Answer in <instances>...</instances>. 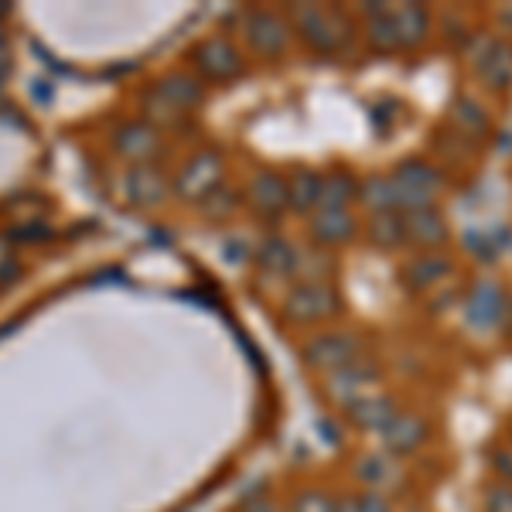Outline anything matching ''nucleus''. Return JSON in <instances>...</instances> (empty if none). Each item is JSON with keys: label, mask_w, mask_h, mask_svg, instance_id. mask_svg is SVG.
Here are the masks:
<instances>
[{"label": "nucleus", "mask_w": 512, "mask_h": 512, "mask_svg": "<svg viewBox=\"0 0 512 512\" xmlns=\"http://www.w3.org/2000/svg\"><path fill=\"white\" fill-rule=\"evenodd\" d=\"M308 236H311V243H315V250L335 253V250H345L355 239H362V222L355 219L352 209H345V212L321 209L308 219Z\"/></svg>", "instance_id": "f8f14e48"}, {"label": "nucleus", "mask_w": 512, "mask_h": 512, "mask_svg": "<svg viewBox=\"0 0 512 512\" xmlns=\"http://www.w3.org/2000/svg\"><path fill=\"white\" fill-rule=\"evenodd\" d=\"M431 434L434 427L427 414H420V410H400L386 424V431L379 434V451H386L396 461H410L431 444Z\"/></svg>", "instance_id": "0eeeda50"}, {"label": "nucleus", "mask_w": 512, "mask_h": 512, "mask_svg": "<svg viewBox=\"0 0 512 512\" xmlns=\"http://www.w3.org/2000/svg\"><path fill=\"white\" fill-rule=\"evenodd\" d=\"M117 151L130 161H147L158 151V130L151 123H130L117 134Z\"/></svg>", "instance_id": "cd10ccee"}, {"label": "nucleus", "mask_w": 512, "mask_h": 512, "mask_svg": "<svg viewBox=\"0 0 512 512\" xmlns=\"http://www.w3.org/2000/svg\"><path fill=\"white\" fill-rule=\"evenodd\" d=\"M461 318L475 335L506 332L509 321V287L495 277H475L461 294Z\"/></svg>", "instance_id": "20e7f679"}, {"label": "nucleus", "mask_w": 512, "mask_h": 512, "mask_svg": "<svg viewBox=\"0 0 512 512\" xmlns=\"http://www.w3.org/2000/svg\"><path fill=\"white\" fill-rule=\"evenodd\" d=\"M379 376H383V369L376 366V359H362V362H355V366L342 369V373L321 379V383H325L321 390H325L328 400L345 410V407H352L355 400H362V396L376 393Z\"/></svg>", "instance_id": "9b49d317"}, {"label": "nucleus", "mask_w": 512, "mask_h": 512, "mask_svg": "<svg viewBox=\"0 0 512 512\" xmlns=\"http://www.w3.org/2000/svg\"><path fill=\"white\" fill-rule=\"evenodd\" d=\"M359 205L366 209V216H383V212H403L400 185H396V178L390 175V171H386V175L362 178Z\"/></svg>", "instance_id": "5701e85b"}, {"label": "nucleus", "mask_w": 512, "mask_h": 512, "mask_svg": "<svg viewBox=\"0 0 512 512\" xmlns=\"http://www.w3.org/2000/svg\"><path fill=\"white\" fill-rule=\"evenodd\" d=\"M301 263L304 250L287 236H267L256 250V267L270 280H291L294 284V277H301Z\"/></svg>", "instance_id": "f3484780"}, {"label": "nucleus", "mask_w": 512, "mask_h": 512, "mask_svg": "<svg viewBox=\"0 0 512 512\" xmlns=\"http://www.w3.org/2000/svg\"><path fill=\"white\" fill-rule=\"evenodd\" d=\"M400 400H396L393 393H386V390H376V393H369V396H362V400H355L352 407H345L342 414L345 420L355 427V431H362V434H383L386 431V424L400 414Z\"/></svg>", "instance_id": "dca6fc26"}, {"label": "nucleus", "mask_w": 512, "mask_h": 512, "mask_svg": "<svg viewBox=\"0 0 512 512\" xmlns=\"http://www.w3.org/2000/svg\"><path fill=\"white\" fill-rule=\"evenodd\" d=\"M301 359L321 379L335 376L355 366V362L369 359V338L362 332H345V328H325V332H315L301 345Z\"/></svg>", "instance_id": "f03ea898"}, {"label": "nucleus", "mask_w": 512, "mask_h": 512, "mask_svg": "<svg viewBox=\"0 0 512 512\" xmlns=\"http://www.w3.org/2000/svg\"><path fill=\"white\" fill-rule=\"evenodd\" d=\"M239 31H243V41L250 45L253 55H260L263 62H277L284 59L294 48V28L291 18L280 11H267V7H250L239 18Z\"/></svg>", "instance_id": "39448f33"}, {"label": "nucleus", "mask_w": 512, "mask_h": 512, "mask_svg": "<svg viewBox=\"0 0 512 512\" xmlns=\"http://www.w3.org/2000/svg\"><path fill=\"white\" fill-rule=\"evenodd\" d=\"M321 178H325V171L318 168H294L287 175V195H291L294 212L311 219L321 209Z\"/></svg>", "instance_id": "b1692460"}, {"label": "nucleus", "mask_w": 512, "mask_h": 512, "mask_svg": "<svg viewBox=\"0 0 512 512\" xmlns=\"http://www.w3.org/2000/svg\"><path fill=\"white\" fill-rule=\"evenodd\" d=\"M400 461L390 458L386 451H366L355 458V482H359V489H373V492H390L396 489V482H400Z\"/></svg>", "instance_id": "aec40b11"}, {"label": "nucleus", "mask_w": 512, "mask_h": 512, "mask_svg": "<svg viewBox=\"0 0 512 512\" xmlns=\"http://www.w3.org/2000/svg\"><path fill=\"white\" fill-rule=\"evenodd\" d=\"M472 69L485 93L506 96L512 89V41L499 35L482 38L478 52H472Z\"/></svg>", "instance_id": "6e6552de"}, {"label": "nucleus", "mask_w": 512, "mask_h": 512, "mask_svg": "<svg viewBox=\"0 0 512 512\" xmlns=\"http://www.w3.org/2000/svg\"><path fill=\"white\" fill-rule=\"evenodd\" d=\"M454 277V256L448 250L437 253H410L400 263V284L410 294H431Z\"/></svg>", "instance_id": "1a4fd4ad"}, {"label": "nucleus", "mask_w": 512, "mask_h": 512, "mask_svg": "<svg viewBox=\"0 0 512 512\" xmlns=\"http://www.w3.org/2000/svg\"><path fill=\"white\" fill-rule=\"evenodd\" d=\"M362 239L379 253H403L407 246V222L403 212H383V216H369L362 222Z\"/></svg>", "instance_id": "412c9836"}, {"label": "nucleus", "mask_w": 512, "mask_h": 512, "mask_svg": "<svg viewBox=\"0 0 512 512\" xmlns=\"http://www.w3.org/2000/svg\"><path fill=\"white\" fill-rule=\"evenodd\" d=\"M485 458H489V478H492V482L512 485V448H509V444L495 441Z\"/></svg>", "instance_id": "7c9ffc66"}, {"label": "nucleus", "mask_w": 512, "mask_h": 512, "mask_svg": "<svg viewBox=\"0 0 512 512\" xmlns=\"http://www.w3.org/2000/svg\"><path fill=\"white\" fill-rule=\"evenodd\" d=\"M219 185H222V158L216 151L195 154L178 178V192L185 198H195V202H205L212 192H219Z\"/></svg>", "instance_id": "a211bd4d"}, {"label": "nucleus", "mask_w": 512, "mask_h": 512, "mask_svg": "<svg viewBox=\"0 0 512 512\" xmlns=\"http://www.w3.org/2000/svg\"><path fill=\"white\" fill-rule=\"evenodd\" d=\"M123 192L134 205H158L164 195H168V181L158 168H151V164H137V168L127 171V178H123Z\"/></svg>", "instance_id": "a878e982"}, {"label": "nucleus", "mask_w": 512, "mask_h": 512, "mask_svg": "<svg viewBox=\"0 0 512 512\" xmlns=\"http://www.w3.org/2000/svg\"><path fill=\"white\" fill-rule=\"evenodd\" d=\"M345 311V297L335 280H294L284 297V318L297 328H318Z\"/></svg>", "instance_id": "7ed1b4c3"}, {"label": "nucleus", "mask_w": 512, "mask_h": 512, "mask_svg": "<svg viewBox=\"0 0 512 512\" xmlns=\"http://www.w3.org/2000/svg\"><path fill=\"white\" fill-rule=\"evenodd\" d=\"M287 512H338V492L321 489V485H304L291 499Z\"/></svg>", "instance_id": "c85d7f7f"}, {"label": "nucleus", "mask_w": 512, "mask_h": 512, "mask_svg": "<svg viewBox=\"0 0 512 512\" xmlns=\"http://www.w3.org/2000/svg\"><path fill=\"white\" fill-rule=\"evenodd\" d=\"M192 59L198 65V72L209 82H233L243 76V69H246V59H243V52H239V45L226 35L205 38L202 45L195 48Z\"/></svg>", "instance_id": "9d476101"}, {"label": "nucleus", "mask_w": 512, "mask_h": 512, "mask_svg": "<svg viewBox=\"0 0 512 512\" xmlns=\"http://www.w3.org/2000/svg\"><path fill=\"white\" fill-rule=\"evenodd\" d=\"M246 202H250V209L263 219L284 216V212L291 209L287 175H280V171H274V168L256 171V175L250 178V185H246Z\"/></svg>", "instance_id": "2eb2a0df"}, {"label": "nucleus", "mask_w": 512, "mask_h": 512, "mask_svg": "<svg viewBox=\"0 0 512 512\" xmlns=\"http://www.w3.org/2000/svg\"><path fill=\"white\" fill-rule=\"evenodd\" d=\"M239 512H287V506H280L270 495H250V499L239 506Z\"/></svg>", "instance_id": "473e14b6"}, {"label": "nucleus", "mask_w": 512, "mask_h": 512, "mask_svg": "<svg viewBox=\"0 0 512 512\" xmlns=\"http://www.w3.org/2000/svg\"><path fill=\"white\" fill-rule=\"evenodd\" d=\"M366 18V41L383 55H393V52H403V41H400V31H396V21H393V7L386 4H376V7H366L362 11Z\"/></svg>", "instance_id": "393cba45"}, {"label": "nucleus", "mask_w": 512, "mask_h": 512, "mask_svg": "<svg viewBox=\"0 0 512 512\" xmlns=\"http://www.w3.org/2000/svg\"><path fill=\"white\" fill-rule=\"evenodd\" d=\"M359 188H362V178L355 175V171L328 168L325 178H321V209H332V212L352 209V205H359Z\"/></svg>", "instance_id": "4be33fe9"}, {"label": "nucleus", "mask_w": 512, "mask_h": 512, "mask_svg": "<svg viewBox=\"0 0 512 512\" xmlns=\"http://www.w3.org/2000/svg\"><path fill=\"white\" fill-rule=\"evenodd\" d=\"M400 185V195H403V212H414V209H427V205H437V198L444 195L448 188V175L444 168H437L434 161L427 158H407L400 161L396 168L390 171Z\"/></svg>", "instance_id": "423d86ee"}, {"label": "nucleus", "mask_w": 512, "mask_h": 512, "mask_svg": "<svg viewBox=\"0 0 512 512\" xmlns=\"http://www.w3.org/2000/svg\"><path fill=\"white\" fill-rule=\"evenodd\" d=\"M478 509L482 512H512V485L502 482H485L482 495H478Z\"/></svg>", "instance_id": "c756f323"}, {"label": "nucleus", "mask_w": 512, "mask_h": 512, "mask_svg": "<svg viewBox=\"0 0 512 512\" xmlns=\"http://www.w3.org/2000/svg\"><path fill=\"white\" fill-rule=\"evenodd\" d=\"M448 120L454 127V134L468 144H485L492 137L495 123H492V110L485 106V99L478 93H458L448 110Z\"/></svg>", "instance_id": "4468645a"}, {"label": "nucleus", "mask_w": 512, "mask_h": 512, "mask_svg": "<svg viewBox=\"0 0 512 512\" xmlns=\"http://www.w3.org/2000/svg\"><path fill=\"white\" fill-rule=\"evenodd\" d=\"M154 103H161V110L168 117H178V113H188L202 103V82L195 76H185V72H175V76H164L154 89Z\"/></svg>", "instance_id": "6ab92c4d"}, {"label": "nucleus", "mask_w": 512, "mask_h": 512, "mask_svg": "<svg viewBox=\"0 0 512 512\" xmlns=\"http://www.w3.org/2000/svg\"><path fill=\"white\" fill-rule=\"evenodd\" d=\"M509 321H512V284H509Z\"/></svg>", "instance_id": "f704fd0d"}, {"label": "nucleus", "mask_w": 512, "mask_h": 512, "mask_svg": "<svg viewBox=\"0 0 512 512\" xmlns=\"http://www.w3.org/2000/svg\"><path fill=\"white\" fill-rule=\"evenodd\" d=\"M393 21L396 31H400L403 48H420L434 31V18L424 4H400L393 7Z\"/></svg>", "instance_id": "bb28decb"}, {"label": "nucleus", "mask_w": 512, "mask_h": 512, "mask_svg": "<svg viewBox=\"0 0 512 512\" xmlns=\"http://www.w3.org/2000/svg\"><path fill=\"white\" fill-rule=\"evenodd\" d=\"M352 499H355V512H400L390 492L359 489V492H352Z\"/></svg>", "instance_id": "2f4dec72"}, {"label": "nucleus", "mask_w": 512, "mask_h": 512, "mask_svg": "<svg viewBox=\"0 0 512 512\" xmlns=\"http://www.w3.org/2000/svg\"><path fill=\"white\" fill-rule=\"evenodd\" d=\"M294 28V38L301 41L308 52L332 59V55L345 52L352 41V14L338 11V7H321V4H297L287 11Z\"/></svg>", "instance_id": "f257e3e1"}, {"label": "nucleus", "mask_w": 512, "mask_h": 512, "mask_svg": "<svg viewBox=\"0 0 512 512\" xmlns=\"http://www.w3.org/2000/svg\"><path fill=\"white\" fill-rule=\"evenodd\" d=\"M502 441H506V444H509V448H512V417L506 420V437H502Z\"/></svg>", "instance_id": "72a5a7b5"}, {"label": "nucleus", "mask_w": 512, "mask_h": 512, "mask_svg": "<svg viewBox=\"0 0 512 512\" xmlns=\"http://www.w3.org/2000/svg\"><path fill=\"white\" fill-rule=\"evenodd\" d=\"M403 222H407V246L414 253H437L451 243V222L441 205L403 212Z\"/></svg>", "instance_id": "ddd939ff"}]
</instances>
